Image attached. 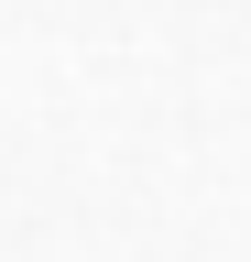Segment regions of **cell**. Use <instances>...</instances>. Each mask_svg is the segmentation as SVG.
<instances>
[]
</instances>
